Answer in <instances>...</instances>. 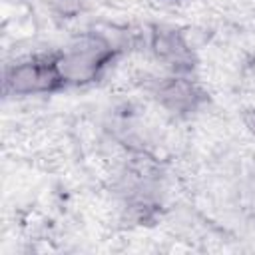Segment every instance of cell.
<instances>
[{
	"label": "cell",
	"mask_w": 255,
	"mask_h": 255,
	"mask_svg": "<svg viewBox=\"0 0 255 255\" xmlns=\"http://www.w3.org/2000/svg\"><path fill=\"white\" fill-rule=\"evenodd\" d=\"M6 84L16 94H38L56 90L60 84H64V80L58 72L56 60H32L14 66Z\"/></svg>",
	"instance_id": "1"
},
{
	"label": "cell",
	"mask_w": 255,
	"mask_h": 255,
	"mask_svg": "<svg viewBox=\"0 0 255 255\" xmlns=\"http://www.w3.org/2000/svg\"><path fill=\"white\" fill-rule=\"evenodd\" d=\"M161 100L171 106L173 110H183V108H189L193 106V100H195V94H193V88L183 82V80H171L167 82L161 92H159Z\"/></svg>",
	"instance_id": "3"
},
{
	"label": "cell",
	"mask_w": 255,
	"mask_h": 255,
	"mask_svg": "<svg viewBox=\"0 0 255 255\" xmlns=\"http://www.w3.org/2000/svg\"><path fill=\"white\" fill-rule=\"evenodd\" d=\"M110 52L106 50V46L92 44V46L74 48L62 58H56V66L64 82H88L98 76Z\"/></svg>",
	"instance_id": "2"
},
{
	"label": "cell",
	"mask_w": 255,
	"mask_h": 255,
	"mask_svg": "<svg viewBox=\"0 0 255 255\" xmlns=\"http://www.w3.org/2000/svg\"><path fill=\"white\" fill-rule=\"evenodd\" d=\"M245 122H247V126L251 128V131L255 133V110H251V112L245 116Z\"/></svg>",
	"instance_id": "5"
},
{
	"label": "cell",
	"mask_w": 255,
	"mask_h": 255,
	"mask_svg": "<svg viewBox=\"0 0 255 255\" xmlns=\"http://www.w3.org/2000/svg\"><path fill=\"white\" fill-rule=\"evenodd\" d=\"M46 2H50L54 8H58L60 12H66V14L78 6V0H46Z\"/></svg>",
	"instance_id": "4"
}]
</instances>
